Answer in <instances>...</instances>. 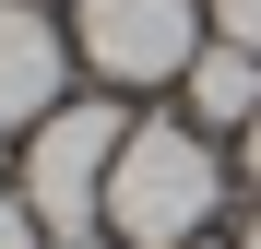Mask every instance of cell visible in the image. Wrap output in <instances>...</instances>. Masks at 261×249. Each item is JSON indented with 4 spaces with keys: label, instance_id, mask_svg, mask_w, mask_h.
Masks as SVG:
<instances>
[{
    "label": "cell",
    "instance_id": "277c9868",
    "mask_svg": "<svg viewBox=\"0 0 261 249\" xmlns=\"http://www.w3.org/2000/svg\"><path fill=\"white\" fill-rule=\"evenodd\" d=\"M60 71H71L60 24H48V12H12V0H0V143L71 107V95H60Z\"/></svg>",
    "mask_w": 261,
    "mask_h": 249
},
{
    "label": "cell",
    "instance_id": "9c48e42d",
    "mask_svg": "<svg viewBox=\"0 0 261 249\" xmlns=\"http://www.w3.org/2000/svg\"><path fill=\"white\" fill-rule=\"evenodd\" d=\"M48 249H119V237H48Z\"/></svg>",
    "mask_w": 261,
    "mask_h": 249
},
{
    "label": "cell",
    "instance_id": "8fae6325",
    "mask_svg": "<svg viewBox=\"0 0 261 249\" xmlns=\"http://www.w3.org/2000/svg\"><path fill=\"white\" fill-rule=\"evenodd\" d=\"M190 249H214V237H190Z\"/></svg>",
    "mask_w": 261,
    "mask_h": 249
},
{
    "label": "cell",
    "instance_id": "52a82bcc",
    "mask_svg": "<svg viewBox=\"0 0 261 249\" xmlns=\"http://www.w3.org/2000/svg\"><path fill=\"white\" fill-rule=\"evenodd\" d=\"M0 249H48V226H36L24 202H0Z\"/></svg>",
    "mask_w": 261,
    "mask_h": 249
},
{
    "label": "cell",
    "instance_id": "ba28073f",
    "mask_svg": "<svg viewBox=\"0 0 261 249\" xmlns=\"http://www.w3.org/2000/svg\"><path fill=\"white\" fill-rule=\"evenodd\" d=\"M249 190H261V119H249Z\"/></svg>",
    "mask_w": 261,
    "mask_h": 249
},
{
    "label": "cell",
    "instance_id": "7a4b0ae2",
    "mask_svg": "<svg viewBox=\"0 0 261 249\" xmlns=\"http://www.w3.org/2000/svg\"><path fill=\"white\" fill-rule=\"evenodd\" d=\"M130 143L119 95H71L60 119H36L24 131V214L48 237H107V166Z\"/></svg>",
    "mask_w": 261,
    "mask_h": 249
},
{
    "label": "cell",
    "instance_id": "30bf717a",
    "mask_svg": "<svg viewBox=\"0 0 261 249\" xmlns=\"http://www.w3.org/2000/svg\"><path fill=\"white\" fill-rule=\"evenodd\" d=\"M238 249H261V226H249V237H238Z\"/></svg>",
    "mask_w": 261,
    "mask_h": 249
},
{
    "label": "cell",
    "instance_id": "6da1fadb",
    "mask_svg": "<svg viewBox=\"0 0 261 249\" xmlns=\"http://www.w3.org/2000/svg\"><path fill=\"white\" fill-rule=\"evenodd\" d=\"M226 202V166H214V131L190 119H130V143L107 166V237L119 249H190Z\"/></svg>",
    "mask_w": 261,
    "mask_h": 249
},
{
    "label": "cell",
    "instance_id": "5b68a950",
    "mask_svg": "<svg viewBox=\"0 0 261 249\" xmlns=\"http://www.w3.org/2000/svg\"><path fill=\"white\" fill-rule=\"evenodd\" d=\"M178 119H190V131H249V119H261V60L214 36V48L178 71Z\"/></svg>",
    "mask_w": 261,
    "mask_h": 249
},
{
    "label": "cell",
    "instance_id": "8992f818",
    "mask_svg": "<svg viewBox=\"0 0 261 249\" xmlns=\"http://www.w3.org/2000/svg\"><path fill=\"white\" fill-rule=\"evenodd\" d=\"M202 12H214V36H226V48L261 60V0H202Z\"/></svg>",
    "mask_w": 261,
    "mask_h": 249
},
{
    "label": "cell",
    "instance_id": "3957f363",
    "mask_svg": "<svg viewBox=\"0 0 261 249\" xmlns=\"http://www.w3.org/2000/svg\"><path fill=\"white\" fill-rule=\"evenodd\" d=\"M71 36L107 83H178L202 60V0H71Z\"/></svg>",
    "mask_w": 261,
    "mask_h": 249
}]
</instances>
